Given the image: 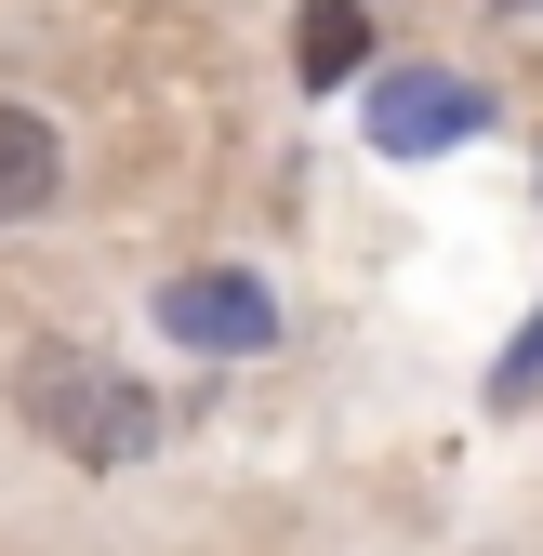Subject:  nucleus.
<instances>
[{"mask_svg":"<svg viewBox=\"0 0 543 556\" xmlns=\"http://www.w3.org/2000/svg\"><path fill=\"white\" fill-rule=\"evenodd\" d=\"M53 186H66V147H53V119H40V106H0V226H27Z\"/></svg>","mask_w":543,"mask_h":556,"instance_id":"4","label":"nucleus"},{"mask_svg":"<svg viewBox=\"0 0 543 556\" xmlns=\"http://www.w3.org/2000/svg\"><path fill=\"white\" fill-rule=\"evenodd\" d=\"M292 53H305V80H318V93H331V80H358V66H371V14H358V0H305Z\"/></svg>","mask_w":543,"mask_h":556,"instance_id":"5","label":"nucleus"},{"mask_svg":"<svg viewBox=\"0 0 543 556\" xmlns=\"http://www.w3.org/2000/svg\"><path fill=\"white\" fill-rule=\"evenodd\" d=\"M478 119H491V93H478V80H451V66H384L358 132H371L384 160H451Z\"/></svg>","mask_w":543,"mask_h":556,"instance_id":"3","label":"nucleus"},{"mask_svg":"<svg viewBox=\"0 0 543 556\" xmlns=\"http://www.w3.org/2000/svg\"><path fill=\"white\" fill-rule=\"evenodd\" d=\"M530 371H543V318H530V331H517V358H504V371H491V384H504V397H530Z\"/></svg>","mask_w":543,"mask_h":556,"instance_id":"6","label":"nucleus"},{"mask_svg":"<svg viewBox=\"0 0 543 556\" xmlns=\"http://www.w3.org/2000/svg\"><path fill=\"white\" fill-rule=\"evenodd\" d=\"M478 14H543V0H478Z\"/></svg>","mask_w":543,"mask_h":556,"instance_id":"7","label":"nucleus"},{"mask_svg":"<svg viewBox=\"0 0 543 556\" xmlns=\"http://www.w3.org/2000/svg\"><path fill=\"white\" fill-rule=\"evenodd\" d=\"M14 410H27V438H53L66 464H147L160 451V397L132 371H106L93 344H27Z\"/></svg>","mask_w":543,"mask_h":556,"instance_id":"1","label":"nucleus"},{"mask_svg":"<svg viewBox=\"0 0 543 556\" xmlns=\"http://www.w3.org/2000/svg\"><path fill=\"white\" fill-rule=\"evenodd\" d=\"M160 331L199 344V358H265L279 344V292L252 265H186V278H160Z\"/></svg>","mask_w":543,"mask_h":556,"instance_id":"2","label":"nucleus"}]
</instances>
